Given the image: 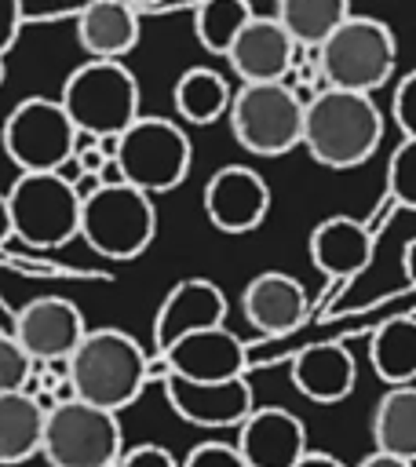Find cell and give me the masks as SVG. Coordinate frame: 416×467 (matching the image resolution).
Here are the masks:
<instances>
[{
	"instance_id": "ffe728a7",
	"label": "cell",
	"mask_w": 416,
	"mask_h": 467,
	"mask_svg": "<svg viewBox=\"0 0 416 467\" xmlns=\"http://www.w3.org/2000/svg\"><path fill=\"white\" fill-rule=\"evenodd\" d=\"M376 252V237L354 215H328L310 230V263L325 277H358Z\"/></svg>"
},
{
	"instance_id": "44dd1931",
	"label": "cell",
	"mask_w": 416,
	"mask_h": 467,
	"mask_svg": "<svg viewBox=\"0 0 416 467\" xmlns=\"http://www.w3.org/2000/svg\"><path fill=\"white\" fill-rule=\"evenodd\" d=\"M77 44L88 58H124L139 44V11L128 0H88L77 15Z\"/></svg>"
},
{
	"instance_id": "e575fe53",
	"label": "cell",
	"mask_w": 416,
	"mask_h": 467,
	"mask_svg": "<svg viewBox=\"0 0 416 467\" xmlns=\"http://www.w3.org/2000/svg\"><path fill=\"white\" fill-rule=\"evenodd\" d=\"M401 270H405V281L416 288V237L401 244Z\"/></svg>"
},
{
	"instance_id": "9c48e42d",
	"label": "cell",
	"mask_w": 416,
	"mask_h": 467,
	"mask_svg": "<svg viewBox=\"0 0 416 467\" xmlns=\"http://www.w3.org/2000/svg\"><path fill=\"white\" fill-rule=\"evenodd\" d=\"M7 212L11 234L33 248H58L80 234V193L62 171H18Z\"/></svg>"
},
{
	"instance_id": "d590c367",
	"label": "cell",
	"mask_w": 416,
	"mask_h": 467,
	"mask_svg": "<svg viewBox=\"0 0 416 467\" xmlns=\"http://www.w3.org/2000/svg\"><path fill=\"white\" fill-rule=\"evenodd\" d=\"M358 467H409V460H398V456H387V452H369Z\"/></svg>"
},
{
	"instance_id": "e0dca14e",
	"label": "cell",
	"mask_w": 416,
	"mask_h": 467,
	"mask_svg": "<svg viewBox=\"0 0 416 467\" xmlns=\"http://www.w3.org/2000/svg\"><path fill=\"white\" fill-rule=\"evenodd\" d=\"M226 325V296L215 281L208 277H186L172 285V292L161 299L157 317H153V347L157 354L168 350L175 339Z\"/></svg>"
},
{
	"instance_id": "5bb4252c",
	"label": "cell",
	"mask_w": 416,
	"mask_h": 467,
	"mask_svg": "<svg viewBox=\"0 0 416 467\" xmlns=\"http://www.w3.org/2000/svg\"><path fill=\"white\" fill-rule=\"evenodd\" d=\"M161 365L164 372L182 379H201V383L234 379V376H244L248 368V347L226 325H215V328H201L175 339L168 350H161Z\"/></svg>"
},
{
	"instance_id": "7402d4cb",
	"label": "cell",
	"mask_w": 416,
	"mask_h": 467,
	"mask_svg": "<svg viewBox=\"0 0 416 467\" xmlns=\"http://www.w3.org/2000/svg\"><path fill=\"white\" fill-rule=\"evenodd\" d=\"M47 405L29 390L0 394V467L26 463L40 456Z\"/></svg>"
},
{
	"instance_id": "ba28073f",
	"label": "cell",
	"mask_w": 416,
	"mask_h": 467,
	"mask_svg": "<svg viewBox=\"0 0 416 467\" xmlns=\"http://www.w3.org/2000/svg\"><path fill=\"white\" fill-rule=\"evenodd\" d=\"M124 452L117 412L80 398L47 405L40 456L51 467H113Z\"/></svg>"
},
{
	"instance_id": "484cf974",
	"label": "cell",
	"mask_w": 416,
	"mask_h": 467,
	"mask_svg": "<svg viewBox=\"0 0 416 467\" xmlns=\"http://www.w3.org/2000/svg\"><path fill=\"white\" fill-rule=\"evenodd\" d=\"M350 15V0H277V22L299 47H317L343 18Z\"/></svg>"
},
{
	"instance_id": "8fae6325",
	"label": "cell",
	"mask_w": 416,
	"mask_h": 467,
	"mask_svg": "<svg viewBox=\"0 0 416 467\" xmlns=\"http://www.w3.org/2000/svg\"><path fill=\"white\" fill-rule=\"evenodd\" d=\"M84 332H88L84 314L66 296H36L11 321V336L26 347V354L36 365L66 361L84 339Z\"/></svg>"
},
{
	"instance_id": "d6986e66",
	"label": "cell",
	"mask_w": 416,
	"mask_h": 467,
	"mask_svg": "<svg viewBox=\"0 0 416 467\" xmlns=\"http://www.w3.org/2000/svg\"><path fill=\"white\" fill-rule=\"evenodd\" d=\"M288 379L307 401L336 405V401L350 398V390L358 383V365L343 343H310L292 358Z\"/></svg>"
},
{
	"instance_id": "1f68e13d",
	"label": "cell",
	"mask_w": 416,
	"mask_h": 467,
	"mask_svg": "<svg viewBox=\"0 0 416 467\" xmlns=\"http://www.w3.org/2000/svg\"><path fill=\"white\" fill-rule=\"evenodd\" d=\"M113 467H179V460H175L164 445L146 441V445H131V449H124L120 460H117Z\"/></svg>"
},
{
	"instance_id": "f546056e",
	"label": "cell",
	"mask_w": 416,
	"mask_h": 467,
	"mask_svg": "<svg viewBox=\"0 0 416 467\" xmlns=\"http://www.w3.org/2000/svg\"><path fill=\"white\" fill-rule=\"evenodd\" d=\"M390 117L405 139H416V69L398 80L394 99H390Z\"/></svg>"
},
{
	"instance_id": "cb8c5ba5",
	"label": "cell",
	"mask_w": 416,
	"mask_h": 467,
	"mask_svg": "<svg viewBox=\"0 0 416 467\" xmlns=\"http://www.w3.org/2000/svg\"><path fill=\"white\" fill-rule=\"evenodd\" d=\"M372 372L387 387L416 383V317H390L369 339Z\"/></svg>"
},
{
	"instance_id": "3957f363",
	"label": "cell",
	"mask_w": 416,
	"mask_h": 467,
	"mask_svg": "<svg viewBox=\"0 0 416 467\" xmlns=\"http://www.w3.org/2000/svg\"><path fill=\"white\" fill-rule=\"evenodd\" d=\"M62 109L73 128L91 139H117L142 109V91L135 73L120 58H88L80 62L58 91Z\"/></svg>"
},
{
	"instance_id": "8992f818",
	"label": "cell",
	"mask_w": 416,
	"mask_h": 467,
	"mask_svg": "<svg viewBox=\"0 0 416 467\" xmlns=\"http://www.w3.org/2000/svg\"><path fill=\"white\" fill-rule=\"evenodd\" d=\"M303 99L285 80L241 84L230 95V131L255 157H285L303 142Z\"/></svg>"
},
{
	"instance_id": "4fadbf2b",
	"label": "cell",
	"mask_w": 416,
	"mask_h": 467,
	"mask_svg": "<svg viewBox=\"0 0 416 467\" xmlns=\"http://www.w3.org/2000/svg\"><path fill=\"white\" fill-rule=\"evenodd\" d=\"M164 398L179 420L193 427H208V431L237 427L255 409V398L244 376L201 383V379H182V376L164 372Z\"/></svg>"
},
{
	"instance_id": "74e56055",
	"label": "cell",
	"mask_w": 416,
	"mask_h": 467,
	"mask_svg": "<svg viewBox=\"0 0 416 467\" xmlns=\"http://www.w3.org/2000/svg\"><path fill=\"white\" fill-rule=\"evenodd\" d=\"M128 4L139 11V7H153V4H161V0H128Z\"/></svg>"
},
{
	"instance_id": "836d02e7",
	"label": "cell",
	"mask_w": 416,
	"mask_h": 467,
	"mask_svg": "<svg viewBox=\"0 0 416 467\" xmlns=\"http://www.w3.org/2000/svg\"><path fill=\"white\" fill-rule=\"evenodd\" d=\"M296 467H347L343 460H336L332 452H317V449H307L303 456H299V463Z\"/></svg>"
},
{
	"instance_id": "52a82bcc",
	"label": "cell",
	"mask_w": 416,
	"mask_h": 467,
	"mask_svg": "<svg viewBox=\"0 0 416 467\" xmlns=\"http://www.w3.org/2000/svg\"><path fill=\"white\" fill-rule=\"evenodd\" d=\"M113 161L120 164V175L128 186L157 197V193L175 190L190 175L193 146H190V135L175 120L139 113L117 135Z\"/></svg>"
},
{
	"instance_id": "7c38bea8",
	"label": "cell",
	"mask_w": 416,
	"mask_h": 467,
	"mask_svg": "<svg viewBox=\"0 0 416 467\" xmlns=\"http://www.w3.org/2000/svg\"><path fill=\"white\" fill-rule=\"evenodd\" d=\"M204 215L223 234H252L270 212V186L248 164H223L204 182Z\"/></svg>"
},
{
	"instance_id": "9a60e30c",
	"label": "cell",
	"mask_w": 416,
	"mask_h": 467,
	"mask_svg": "<svg viewBox=\"0 0 416 467\" xmlns=\"http://www.w3.org/2000/svg\"><path fill=\"white\" fill-rule=\"evenodd\" d=\"M299 44L288 36V29L270 18V15H252L230 51L223 55L241 84H266V80H285L296 66Z\"/></svg>"
},
{
	"instance_id": "7a4b0ae2",
	"label": "cell",
	"mask_w": 416,
	"mask_h": 467,
	"mask_svg": "<svg viewBox=\"0 0 416 467\" xmlns=\"http://www.w3.org/2000/svg\"><path fill=\"white\" fill-rule=\"evenodd\" d=\"M66 376L73 398L120 412L142 394L153 372L135 336L124 328H88L77 350L66 358Z\"/></svg>"
},
{
	"instance_id": "4316f807",
	"label": "cell",
	"mask_w": 416,
	"mask_h": 467,
	"mask_svg": "<svg viewBox=\"0 0 416 467\" xmlns=\"http://www.w3.org/2000/svg\"><path fill=\"white\" fill-rule=\"evenodd\" d=\"M248 18H252V4L248 0H204L197 7V15H193V33H197V40H201V47L208 55L223 58Z\"/></svg>"
},
{
	"instance_id": "603a6c76",
	"label": "cell",
	"mask_w": 416,
	"mask_h": 467,
	"mask_svg": "<svg viewBox=\"0 0 416 467\" xmlns=\"http://www.w3.org/2000/svg\"><path fill=\"white\" fill-rule=\"evenodd\" d=\"M372 441L376 452L416 460V383L387 387L372 409Z\"/></svg>"
},
{
	"instance_id": "6da1fadb",
	"label": "cell",
	"mask_w": 416,
	"mask_h": 467,
	"mask_svg": "<svg viewBox=\"0 0 416 467\" xmlns=\"http://www.w3.org/2000/svg\"><path fill=\"white\" fill-rule=\"evenodd\" d=\"M383 142V113L365 91L321 88L303 106V150L321 168H358Z\"/></svg>"
},
{
	"instance_id": "4dcf8cb0",
	"label": "cell",
	"mask_w": 416,
	"mask_h": 467,
	"mask_svg": "<svg viewBox=\"0 0 416 467\" xmlns=\"http://www.w3.org/2000/svg\"><path fill=\"white\" fill-rule=\"evenodd\" d=\"M179 467H248L237 452V445L230 441H201L186 452V460Z\"/></svg>"
},
{
	"instance_id": "8d00e7d4",
	"label": "cell",
	"mask_w": 416,
	"mask_h": 467,
	"mask_svg": "<svg viewBox=\"0 0 416 467\" xmlns=\"http://www.w3.org/2000/svg\"><path fill=\"white\" fill-rule=\"evenodd\" d=\"M7 237H15V234H11V212H7V193H0V244H4Z\"/></svg>"
},
{
	"instance_id": "83f0119b",
	"label": "cell",
	"mask_w": 416,
	"mask_h": 467,
	"mask_svg": "<svg viewBox=\"0 0 416 467\" xmlns=\"http://www.w3.org/2000/svg\"><path fill=\"white\" fill-rule=\"evenodd\" d=\"M387 197L398 208L416 212V139H401L387 161Z\"/></svg>"
},
{
	"instance_id": "30bf717a",
	"label": "cell",
	"mask_w": 416,
	"mask_h": 467,
	"mask_svg": "<svg viewBox=\"0 0 416 467\" xmlns=\"http://www.w3.org/2000/svg\"><path fill=\"white\" fill-rule=\"evenodd\" d=\"M77 139L80 131L62 102L44 95L22 99L0 128V146L18 171H58L73 157Z\"/></svg>"
},
{
	"instance_id": "d4e9b609",
	"label": "cell",
	"mask_w": 416,
	"mask_h": 467,
	"mask_svg": "<svg viewBox=\"0 0 416 467\" xmlns=\"http://www.w3.org/2000/svg\"><path fill=\"white\" fill-rule=\"evenodd\" d=\"M230 95H234V88L226 84L223 73H215L212 66H193L175 80L172 102L186 124H215L226 117Z\"/></svg>"
},
{
	"instance_id": "f1b7e54d",
	"label": "cell",
	"mask_w": 416,
	"mask_h": 467,
	"mask_svg": "<svg viewBox=\"0 0 416 467\" xmlns=\"http://www.w3.org/2000/svg\"><path fill=\"white\" fill-rule=\"evenodd\" d=\"M33 368H36V361L26 354V347L11 332H0V394L29 390Z\"/></svg>"
},
{
	"instance_id": "277c9868",
	"label": "cell",
	"mask_w": 416,
	"mask_h": 467,
	"mask_svg": "<svg viewBox=\"0 0 416 467\" xmlns=\"http://www.w3.org/2000/svg\"><path fill=\"white\" fill-rule=\"evenodd\" d=\"M317 69L325 88H347L372 95L383 88L398 62V40L394 29L383 18L372 15H347L317 47H314Z\"/></svg>"
},
{
	"instance_id": "2e32d148",
	"label": "cell",
	"mask_w": 416,
	"mask_h": 467,
	"mask_svg": "<svg viewBox=\"0 0 416 467\" xmlns=\"http://www.w3.org/2000/svg\"><path fill=\"white\" fill-rule=\"evenodd\" d=\"M237 452L248 467H296L307 452V427L281 405L252 409L237 423Z\"/></svg>"
},
{
	"instance_id": "5b68a950",
	"label": "cell",
	"mask_w": 416,
	"mask_h": 467,
	"mask_svg": "<svg viewBox=\"0 0 416 467\" xmlns=\"http://www.w3.org/2000/svg\"><path fill=\"white\" fill-rule=\"evenodd\" d=\"M157 234V204L128 182H99L80 197V237L102 259H139Z\"/></svg>"
},
{
	"instance_id": "ac0fdd59",
	"label": "cell",
	"mask_w": 416,
	"mask_h": 467,
	"mask_svg": "<svg viewBox=\"0 0 416 467\" xmlns=\"http://www.w3.org/2000/svg\"><path fill=\"white\" fill-rule=\"evenodd\" d=\"M307 306H310L307 303V288L299 285V277H292L285 270H263L241 292L244 321L259 336H288V332H296L299 321L307 317Z\"/></svg>"
},
{
	"instance_id": "d6a6232c",
	"label": "cell",
	"mask_w": 416,
	"mask_h": 467,
	"mask_svg": "<svg viewBox=\"0 0 416 467\" xmlns=\"http://www.w3.org/2000/svg\"><path fill=\"white\" fill-rule=\"evenodd\" d=\"M22 0H0V55H7L22 33Z\"/></svg>"
}]
</instances>
